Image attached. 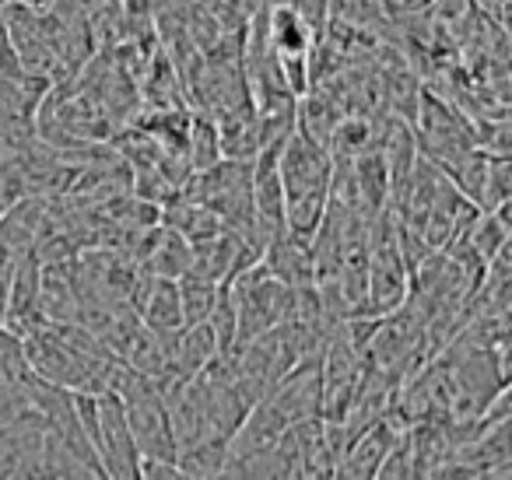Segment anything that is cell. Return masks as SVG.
Masks as SVG:
<instances>
[{
    "label": "cell",
    "mask_w": 512,
    "mask_h": 480,
    "mask_svg": "<svg viewBox=\"0 0 512 480\" xmlns=\"http://www.w3.org/2000/svg\"><path fill=\"white\" fill-rule=\"evenodd\" d=\"M18 197H25V183H22V172L11 169V172H0V214L8 211Z\"/></svg>",
    "instance_id": "obj_13"
},
{
    "label": "cell",
    "mask_w": 512,
    "mask_h": 480,
    "mask_svg": "<svg viewBox=\"0 0 512 480\" xmlns=\"http://www.w3.org/2000/svg\"><path fill=\"white\" fill-rule=\"evenodd\" d=\"M228 438H204L197 445L179 449V470L183 477H225Z\"/></svg>",
    "instance_id": "obj_8"
},
{
    "label": "cell",
    "mask_w": 512,
    "mask_h": 480,
    "mask_svg": "<svg viewBox=\"0 0 512 480\" xmlns=\"http://www.w3.org/2000/svg\"><path fill=\"white\" fill-rule=\"evenodd\" d=\"M260 263L278 277L288 288H306V284H316V256H313V242L302 239V235L288 232H274L267 239L264 253H260Z\"/></svg>",
    "instance_id": "obj_4"
},
{
    "label": "cell",
    "mask_w": 512,
    "mask_h": 480,
    "mask_svg": "<svg viewBox=\"0 0 512 480\" xmlns=\"http://www.w3.org/2000/svg\"><path fill=\"white\" fill-rule=\"evenodd\" d=\"M281 186H285V228L313 242L334 190V155L327 144L295 127L278 151Z\"/></svg>",
    "instance_id": "obj_1"
},
{
    "label": "cell",
    "mask_w": 512,
    "mask_h": 480,
    "mask_svg": "<svg viewBox=\"0 0 512 480\" xmlns=\"http://www.w3.org/2000/svg\"><path fill=\"white\" fill-rule=\"evenodd\" d=\"M95 449H99L106 477L134 480L141 473V449L134 442L127 407H123L116 389H102L99 393V435H95Z\"/></svg>",
    "instance_id": "obj_2"
},
{
    "label": "cell",
    "mask_w": 512,
    "mask_h": 480,
    "mask_svg": "<svg viewBox=\"0 0 512 480\" xmlns=\"http://www.w3.org/2000/svg\"><path fill=\"white\" fill-rule=\"evenodd\" d=\"M137 309H141L144 326L151 333H158V337H172V333H179L186 326L176 277L151 274L148 281H141V288H137Z\"/></svg>",
    "instance_id": "obj_5"
},
{
    "label": "cell",
    "mask_w": 512,
    "mask_h": 480,
    "mask_svg": "<svg viewBox=\"0 0 512 480\" xmlns=\"http://www.w3.org/2000/svg\"><path fill=\"white\" fill-rule=\"evenodd\" d=\"M267 36L278 57H309V46H313V25L306 22L295 4L278 0L271 11H267Z\"/></svg>",
    "instance_id": "obj_6"
},
{
    "label": "cell",
    "mask_w": 512,
    "mask_h": 480,
    "mask_svg": "<svg viewBox=\"0 0 512 480\" xmlns=\"http://www.w3.org/2000/svg\"><path fill=\"white\" fill-rule=\"evenodd\" d=\"M400 431L404 428H400L390 414L365 424V428L344 445V456H341V463H337V477H376L379 463H383L386 452L393 449Z\"/></svg>",
    "instance_id": "obj_3"
},
{
    "label": "cell",
    "mask_w": 512,
    "mask_h": 480,
    "mask_svg": "<svg viewBox=\"0 0 512 480\" xmlns=\"http://www.w3.org/2000/svg\"><path fill=\"white\" fill-rule=\"evenodd\" d=\"M8 284L11 274H0V326L8 323Z\"/></svg>",
    "instance_id": "obj_15"
},
{
    "label": "cell",
    "mask_w": 512,
    "mask_h": 480,
    "mask_svg": "<svg viewBox=\"0 0 512 480\" xmlns=\"http://www.w3.org/2000/svg\"><path fill=\"white\" fill-rule=\"evenodd\" d=\"M390 15H397V18H407V15H421V11L432 4V0H379Z\"/></svg>",
    "instance_id": "obj_14"
},
{
    "label": "cell",
    "mask_w": 512,
    "mask_h": 480,
    "mask_svg": "<svg viewBox=\"0 0 512 480\" xmlns=\"http://www.w3.org/2000/svg\"><path fill=\"white\" fill-rule=\"evenodd\" d=\"M32 375V361H29V344L18 330L11 326H0V382H15L22 386Z\"/></svg>",
    "instance_id": "obj_10"
},
{
    "label": "cell",
    "mask_w": 512,
    "mask_h": 480,
    "mask_svg": "<svg viewBox=\"0 0 512 480\" xmlns=\"http://www.w3.org/2000/svg\"><path fill=\"white\" fill-rule=\"evenodd\" d=\"M148 267H151V274H158V277H183L186 270L193 267V246L183 235L165 225L162 232H158V242H151Z\"/></svg>",
    "instance_id": "obj_7"
},
{
    "label": "cell",
    "mask_w": 512,
    "mask_h": 480,
    "mask_svg": "<svg viewBox=\"0 0 512 480\" xmlns=\"http://www.w3.org/2000/svg\"><path fill=\"white\" fill-rule=\"evenodd\" d=\"M0 74H4V78H18V74H25L22 57H18L15 39H11V29H8V22H4V15H0Z\"/></svg>",
    "instance_id": "obj_12"
},
{
    "label": "cell",
    "mask_w": 512,
    "mask_h": 480,
    "mask_svg": "<svg viewBox=\"0 0 512 480\" xmlns=\"http://www.w3.org/2000/svg\"><path fill=\"white\" fill-rule=\"evenodd\" d=\"M179 281V298H183V312H186V326L190 323H204L211 316L214 302H218V291L221 284L211 281V277L197 274V270H186Z\"/></svg>",
    "instance_id": "obj_9"
},
{
    "label": "cell",
    "mask_w": 512,
    "mask_h": 480,
    "mask_svg": "<svg viewBox=\"0 0 512 480\" xmlns=\"http://www.w3.org/2000/svg\"><path fill=\"white\" fill-rule=\"evenodd\" d=\"M484 11H491V15H502L505 8H509V0H477Z\"/></svg>",
    "instance_id": "obj_16"
},
{
    "label": "cell",
    "mask_w": 512,
    "mask_h": 480,
    "mask_svg": "<svg viewBox=\"0 0 512 480\" xmlns=\"http://www.w3.org/2000/svg\"><path fill=\"white\" fill-rule=\"evenodd\" d=\"M379 480H400V477H414V456H411V442H407V428L400 431V438L393 442V449L386 452V459L376 470Z\"/></svg>",
    "instance_id": "obj_11"
}]
</instances>
